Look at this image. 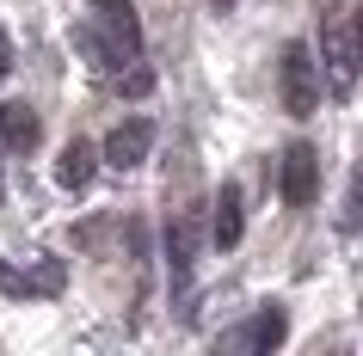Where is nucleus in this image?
<instances>
[{"label":"nucleus","mask_w":363,"mask_h":356,"mask_svg":"<svg viewBox=\"0 0 363 356\" xmlns=\"http://www.w3.org/2000/svg\"><path fill=\"white\" fill-rule=\"evenodd\" d=\"M339 234H363V160L345 178V203H339Z\"/></svg>","instance_id":"f8f14e48"},{"label":"nucleus","mask_w":363,"mask_h":356,"mask_svg":"<svg viewBox=\"0 0 363 356\" xmlns=\"http://www.w3.org/2000/svg\"><path fill=\"white\" fill-rule=\"evenodd\" d=\"M351 50H357V68H363V6H351Z\"/></svg>","instance_id":"ddd939ff"},{"label":"nucleus","mask_w":363,"mask_h":356,"mask_svg":"<svg viewBox=\"0 0 363 356\" xmlns=\"http://www.w3.org/2000/svg\"><path fill=\"white\" fill-rule=\"evenodd\" d=\"M326 56H333L339 80L357 74V50H351V13H333V19H326Z\"/></svg>","instance_id":"9b49d317"},{"label":"nucleus","mask_w":363,"mask_h":356,"mask_svg":"<svg viewBox=\"0 0 363 356\" xmlns=\"http://www.w3.org/2000/svg\"><path fill=\"white\" fill-rule=\"evenodd\" d=\"M99 160H105V148H93V142H68V148L56 154V185L62 190H86L93 185V172H99Z\"/></svg>","instance_id":"9d476101"},{"label":"nucleus","mask_w":363,"mask_h":356,"mask_svg":"<svg viewBox=\"0 0 363 356\" xmlns=\"http://www.w3.org/2000/svg\"><path fill=\"white\" fill-rule=\"evenodd\" d=\"M210 6H216V13H228V6H234V0H210Z\"/></svg>","instance_id":"2eb2a0df"},{"label":"nucleus","mask_w":363,"mask_h":356,"mask_svg":"<svg viewBox=\"0 0 363 356\" xmlns=\"http://www.w3.org/2000/svg\"><path fill=\"white\" fill-rule=\"evenodd\" d=\"M148 154H154V123L148 117H123V123L105 135V166H117V172H135Z\"/></svg>","instance_id":"20e7f679"},{"label":"nucleus","mask_w":363,"mask_h":356,"mask_svg":"<svg viewBox=\"0 0 363 356\" xmlns=\"http://www.w3.org/2000/svg\"><path fill=\"white\" fill-rule=\"evenodd\" d=\"M284 332H289V314L277 307V301H265L247 326H234V332H228V350H277Z\"/></svg>","instance_id":"423d86ee"},{"label":"nucleus","mask_w":363,"mask_h":356,"mask_svg":"<svg viewBox=\"0 0 363 356\" xmlns=\"http://www.w3.org/2000/svg\"><path fill=\"white\" fill-rule=\"evenodd\" d=\"M86 50L105 74H130L142 62V19L135 0H86Z\"/></svg>","instance_id":"f257e3e1"},{"label":"nucleus","mask_w":363,"mask_h":356,"mask_svg":"<svg viewBox=\"0 0 363 356\" xmlns=\"http://www.w3.org/2000/svg\"><path fill=\"white\" fill-rule=\"evenodd\" d=\"M43 142V117L31 111V105H19V98H6L0 105V148L6 154H31Z\"/></svg>","instance_id":"1a4fd4ad"},{"label":"nucleus","mask_w":363,"mask_h":356,"mask_svg":"<svg viewBox=\"0 0 363 356\" xmlns=\"http://www.w3.org/2000/svg\"><path fill=\"white\" fill-rule=\"evenodd\" d=\"M277 93H284V111L289 117H314L320 111V62L302 38L284 43V62H277Z\"/></svg>","instance_id":"f03ea898"},{"label":"nucleus","mask_w":363,"mask_h":356,"mask_svg":"<svg viewBox=\"0 0 363 356\" xmlns=\"http://www.w3.org/2000/svg\"><path fill=\"white\" fill-rule=\"evenodd\" d=\"M62 282H68V264L62 258H38V264H13L0 258V295H62Z\"/></svg>","instance_id":"7ed1b4c3"},{"label":"nucleus","mask_w":363,"mask_h":356,"mask_svg":"<svg viewBox=\"0 0 363 356\" xmlns=\"http://www.w3.org/2000/svg\"><path fill=\"white\" fill-rule=\"evenodd\" d=\"M240 234H247V197H240V185H222L216 190V215H210V240L222 246V252H234L240 246Z\"/></svg>","instance_id":"6e6552de"},{"label":"nucleus","mask_w":363,"mask_h":356,"mask_svg":"<svg viewBox=\"0 0 363 356\" xmlns=\"http://www.w3.org/2000/svg\"><path fill=\"white\" fill-rule=\"evenodd\" d=\"M13 74V43H6V31H0V80Z\"/></svg>","instance_id":"4468645a"},{"label":"nucleus","mask_w":363,"mask_h":356,"mask_svg":"<svg viewBox=\"0 0 363 356\" xmlns=\"http://www.w3.org/2000/svg\"><path fill=\"white\" fill-rule=\"evenodd\" d=\"M314 190H320V154L308 148V142H289V148H284V203L289 209H308V203H314Z\"/></svg>","instance_id":"39448f33"},{"label":"nucleus","mask_w":363,"mask_h":356,"mask_svg":"<svg viewBox=\"0 0 363 356\" xmlns=\"http://www.w3.org/2000/svg\"><path fill=\"white\" fill-rule=\"evenodd\" d=\"M197 240H203V227H197V215H179V222L167 227V270H172V289H185L197 270Z\"/></svg>","instance_id":"0eeeda50"}]
</instances>
